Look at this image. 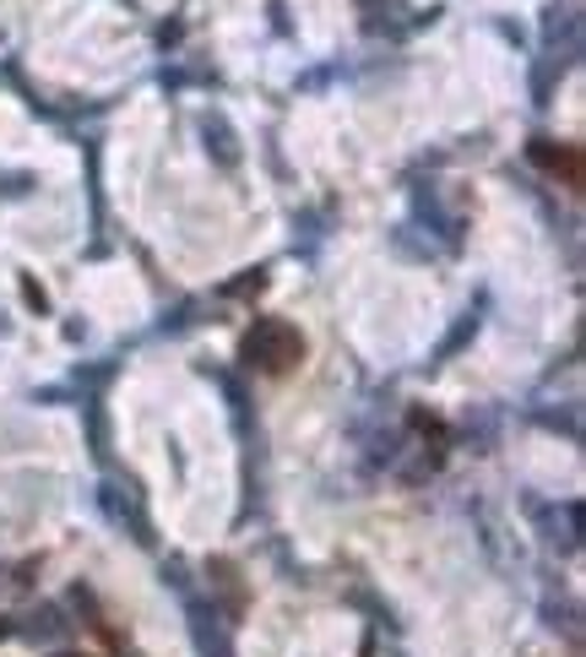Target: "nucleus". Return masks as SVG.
Returning <instances> with one entry per match:
<instances>
[{
    "label": "nucleus",
    "instance_id": "f257e3e1",
    "mask_svg": "<svg viewBox=\"0 0 586 657\" xmlns=\"http://www.w3.org/2000/svg\"><path fill=\"white\" fill-rule=\"evenodd\" d=\"M245 359L267 375H289L293 364L304 359V337L289 321H256V331L245 337Z\"/></svg>",
    "mask_w": 586,
    "mask_h": 657
},
{
    "label": "nucleus",
    "instance_id": "f03ea898",
    "mask_svg": "<svg viewBox=\"0 0 586 657\" xmlns=\"http://www.w3.org/2000/svg\"><path fill=\"white\" fill-rule=\"evenodd\" d=\"M532 164L554 168V174H565V179H582V159H576V148H554V142H532Z\"/></svg>",
    "mask_w": 586,
    "mask_h": 657
},
{
    "label": "nucleus",
    "instance_id": "7ed1b4c3",
    "mask_svg": "<svg viewBox=\"0 0 586 657\" xmlns=\"http://www.w3.org/2000/svg\"><path fill=\"white\" fill-rule=\"evenodd\" d=\"M22 300H27V305H33V310H44V289H38V283H33V278H22Z\"/></svg>",
    "mask_w": 586,
    "mask_h": 657
},
{
    "label": "nucleus",
    "instance_id": "20e7f679",
    "mask_svg": "<svg viewBox=\"0 0 586 657\" xmlns=\"http://www.w3.org/2000/svg\"><path fill=\"white\" fill-rule=\"evenodd\" d=\"M60 657H82V653H60Z\"/></svg>",
    "mask_w": 586,
    "mask_h": 657
},
{
    "label": "nucleus",
    "instance_id": "39448f33",
    "mask_svg": "<svg viewBox=\"0 0 586 657\" xmlns=\"http://www.w3.org/2000/svg\"><path fill=\"white\" fill-rule=\"evenodd\" d=\"M0 636H5V625H0Z\"/></svg>",
    "mask_w": 586,
    "mask_h": 657
}]
</instances>
